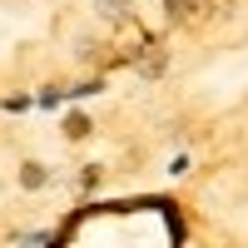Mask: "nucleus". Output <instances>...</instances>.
Returning a JSON list of instances; mask_svg holds the SVG:
<instances>
[{
    "label": "nucleus",
    "mask_w": 248,
    "mask_h": 248,
    "mask_svg": "<svg viewBox=\"0 0 248 248\" xmlns=\"http://www.w3.org/2000/svg\"><path fill=\"white\" fill-rule=\"evenodd\" d=\"M20 184H25V189H40V184H45V169H40V164H25V169H20Z\"/></svg>",
    "instance_id": "obj_1"
},
{
    "label": "nucleus",
    "mask_w": 248,
    "mask_h": 248,
    "mask_svg": "<svg viewBox=\"0 0 248 248\" xmlns=\"http://www.w3.org/2000/svg\"><path fill=\"white\" fill-rule=\"evenodd\" d=\"M194 10V0H169V15H189Z\"/></svg>",
    "instance_id": "obj_2"
}]
</instances>
